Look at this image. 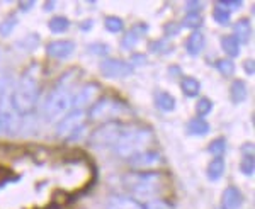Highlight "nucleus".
Instances as JSON below:
<instances>
[{"instance_id":"c9c22d12","label":"nucleus","mask_w":255,"mask_h":209,"mask_svg":"<svg viewBox=\"0 0 255 209\" xmlns=\"http://www.w3.org/2000/svg\"><path fill=\"white\" fill-rule=\"evenodd\" d=\"M24 44H27L26 51H31V50H36L39 44V36L38 34H31V36H26L22 41L19 43V46H24Z\"/></svg>"},{"instance_id":"412c9836","label":"nucleus","mask_w":255,"mask_h":209,"mask_svg":"<svg viewBox=\"0 0 255 209\" xmlns=\"http://www.w3.org/2000/svg\"><path fill=\"white\" fill-rule=\"evenodd\" d=\"M225 169H226V165H225L223 157H215L208 165V179L213 180V182L220 180L225 175Z\"/></svg>"},{"instance_id":"49530a36","label":"nucleus","mask_w":255,"mask_h":209,"mask_svg":"<svg viewBox=\"0 0 255 209\" xmlns=\"http://www.w3.org/2000/svg\"><path fill=\"white\" fill-rule=\"evenodd\" d=\"M80 27H82V29H84V31H89L90 27H92V20H87V22H84Z\"/></svg>"},{"instance_id":"4c0bfd02","label":"nucleus","mask_w":255,"mask_h":209,"mask_svg":"<svg viewBox=\"0 0 255 209\" xmlns=\"http://www.w3.org/2000/svg\"><path fill=\"white\" fill-rule=\"evenodd\" d=\"M7 90H9V75H7V72H3L0 68V96L5 94Z\"/></svg>"},{"instance_id":"a18cd8bd","label":"nucleus","mask_w":255,"mask_h":209,"mask_svg":"<svg viewBox=\"0 0 255 209\" xmlns=\"http://www.w3.org/2000/svg\"><path fill=\"white\" fill-rule=\"evenodd\" d=\"M133 61H139V63H145L146 58H145L143 55H134V56H133Z\"/></svg>"},{"instance_id":"e433bc0d","label":"nucleus","mask_w":255,"mask_h":209,"mask_svg":"<svg viewBox=\"0 0 255 209\" xmlns=\"http://www.w3.org/2000/svg\"><path fill=\"white\" fill-rule=\"evenodd\" d=\"M216 5L232 12L233 9H240V7L244 5V2H242V0H220V2H216Z\"/></svg>"},{"instance_id":"2eb2a0df","label":"nucleus","mask_w":255,"mask_h":209,"mask_svg":"<svg viewBox=\"0 0 255 209\" xmlns=\"http://www.w3.org/2000/svg\"><path fill=\"white\" fill-rule=\"evenodd\" d=\"M146 32H148V26H146V24H143V22L134 24V26L126 32L125 38H123L121 48H123V50H131V48H134V44H136L138 41L146 34Z\"/></svg>"},{"instance_id":"c85d7f7f","label":"nucleus","mask_w":255,"mask_h":209,"mask_svg":"<svg viewBox=\"0 0 255 209\" xmlns=\"http://www.w3.org/2000/svg\"><path fill=\"white\" fill-rule=\"evenodd\" d=\"M104 26L106 29L109 32H113V34H118V32H121L125 29V22H123V19L116 17V15H108L104 20Z\"/></svg>"},{"instance_id":"2f4dec72","label":"nucleus","mask_w":255,"mask_h":209,"mask_svg":"<svg viewBox=\"0 0 255 209\" xmlns=\"http://www.w3.org/2000/svg\"><path fill=\"white\" fill-rule=\"evenodd\" d=\"M213 110V101L208 99V97H201L196 104V112H197V117H204L208 116L209 112Z\"/></svg>"},{"instance_id":"0eeeda50","label":"nucleus","mask_w":255,"mask_h":209,"mask_svg":"<svg viewBox=\"0 0 255 209\" xmlns=\"http://www.w3.org/2000/svg\"><path fill=\"white\" fill-rule=\"evenodd\" d=\"M10 94L12 92L7 90L0 96V134L2 136H14L20 128V116L12 107Z\"/></svg>"},{"instance_id":"a19ab883","label":"nucleus","mask_w":255,"mask_h":209,"mask_svg":"<svg viewBox=\"0 0 255 209\" xmlns=\"http://www.w3.org/2000/svg\"><path fill=\"white\" fill-rule=\"evenodd\" d=\"M9 180H12L10 177V172L7 170V169H3V167H0V187L2 186H5Z\"/></svg>"},{"instance_id":"a211bd4d","label":"nucleus","mask_w":255,"mask_h":209,"mask_svg":"<svg viewBox=\"0 0 255 209\" xmlns=\"http://www.w3.org/2000/svg\"><path fill=\"white\" fill-rule=\"evenodd\" d=\"M204 43H206V39H204V34L201 31H192L191 36L187 38L186 41V50L191 56H197L201 51H203L204 48Z\"/></svg>"},{"instance_id":"7ed1b4c3","label":"nucleus","mask_w":255,"mask_h":209,"mask_svg":"<svg viewBox=\"0 0 255 209\" xmlns=\"http://www.w3.org/2000/svg\"><path fill=\"white\" fill-rule=\"evenodd\" d=\"M151 139H153L151 129L143 128V126H125L121 138L118 139V143L113 148L118 157L128 160L133 155L139 153V151H145L146 146L151 143Z\"/></svg>"},{"instance_id":"4be33fe9","label":"nucleus","mask_w":255,"mask_h":209,"mask_svg":"<svg viewBox=\"0 0 255 209\" xmlns=\"http://www.w3.org/2000/svg\"><path fill=\"white\" fill-rule=\"evenodd\" d=\"M180 89H182L184 96L197 97L201 92V84L194 77H182V80H180Z\"/></svg>"},{"instance_id":"72a5a7b5","label":"nucleus","mask_w":255,"mask_h":209,"mask_svg":"<svg viewBox=\"0 0 255 209\" xmlns=\"http://www.w3.org/2000/svg\"><path fill=\"white\" fill-rule=\"evenodd\" d=\"M87 50L96 56H106V55H109L111 48L104 43H92V44H89Z\"/></svg>"},{"instance_id":"473e14b6","label":"nucleus","mask_w":255,"mask_h":209,"mask_svg":"<svg viewBox=\"0 0 255 209\" xmlns=\"http://www.w3.org/2000/svg\"><path fill=\"white\" fill-rule=\"evenodd\" d=\"M148 50L151 53H168V50H172V46L168 43V39H158L148 44Z\"/></svg>"},{"instance_id":"bb28decb","label":"nucleus","mask_w":255,"mask_h":209,"mask_svg":"<svg viewBox=\"0 0 255 209\" xmlns=\"http://www.w3.org/2000/svg\"><path fill=\"white\" fill-rule=\"evenodd\" d=\"M213 19H215V22L220 24V26H226V24H230V20H232V12L216 5L215 9H213Z\"/></svg>"},{"instance_id":"79ce46f5","label":"nucleus","mask_w":255,"mask_h":209,"mask_svg":"<svg viewBox=\"0 0 255 209\" xmlns=\"http://www.w3.org/2000/svg\"><path fill=\"white\" fill-rule=\"evenodd\" d=\"M244 65H245V67H244V68H245V72L249 73L250 77H252L254 73H255V67H254V65H255V61H254L252 58H250V60H247Z\"/></svg>"},{"instance_id":"f8f14e48","label":"nucleus","mask_w":255,"mask_h":209,"mask_svg":"<svg viewBox=\"0 0 255 209\" xmlns=\"http://www.w3.org/2000/svg\"><path fill=\"white\" fill-rule=\"evenodd\" d=\"M75 43L73 41H68V39H58V41H51L48 43L46 46V53L48 56L51 58H56V60H67L70 56L75 53Z\"/></svg>"},{"instance_id":"5701e85b","label":"nucleus","mask_w":255,"mask_h":209,"mask_svg":"<svg viewBox=\"0 0 255 209\" xmlns=\"http://www.w3.org/2000/svg\"><path fill=\"white\" fill-rule=\"evenodd\" d=\"M155 104L163 112H172L175 109V99L168 92H157L155 94Z\"/></svg>"},{"instance_id":"aec40b11","label":"nucleus","mask_w":255,"mask_h":209,"mask_svg":"<svg viewBox=\"0 0 255 209\" xmlns=\"http://www.w3.org/2000/svg\"><path fill=\"white\" fill-rule=\"evenodd\" d=\"M209 129H211V126H209V122L206 119H203V117L196 116L187 122V133L194 134V136H204V134L209 133Z\"/></svg>"},{"instance_id":"20e7f679","label":"nucleus","mask_w":255,"mask_h":209,"mask_svg":"<svg viewBox=\"0 0 255 209\" xmlns=\"http://www.w3.org/2000/svg\"><path fill=\"white\" fill-rule=\"evenodd\" d=\"M72 109V92L65 85H58L48 94L43 104V116L48 122H58Z\"/></svg>"},{"instance_id":"58836bf2","label":"nucleus","mask_w":255,"mask_h":209,"mask_svg":"<svg viewBox=\"0 0 255 209\" xmlns=\"http://www.w3.org/2000/svg\"><path fill=\"white\" fill-rule=\"evenodd\" d=\"M180 24H177V22H168L165 27H163V31H165V34H167V38H170V36H175L177 32H180Z\"/></svg>"},{"instance_id":"dca6fc26","label":"nucleus","mask_w":255,"mask_h":209,"mask_svg":"<svg viewBox=\"0 0 255 209\" xmlns=\"http://www.w3.org/2000/svg\"><path fill=\"white\" fill-rule=\"evenodd\" d=\"M233 38L240 43V46L250 43V39H252V22H250V19H238L233 24Z\"/></svg>"},{"instance_id":"b1692460","label":"nucleus","mask_w":255,"mask_h":209,"mask_svg":"<svg viewBox=\"0 0 255 209\" xmlns=\"http://www.w3.org/2000/svg\"><path fill=\"white\" fill-rule=\"evenodd\" d=\"M48 27L55 34H63V32H67L70 29V20L67 17H63V15H55V17L49 19Z\"/></svg>"},{"instance_id":"f3484780","label":"nucleus","mask_w":255,"mask_h":209,"mask_svg":"<svg viewBox=\"0 0 255 209\" xmlns=\"http://www.w3.org/2000/svg\"><path fill=\"white\" fill-rule=\"evenodd\" d=\"M244 158H242V163H240V170L244 175H249L252 177L254 172H255V160H254V145L249 143V145H244Z\"/></svg>"},{"instance_id":"ddd939ff","label":"nucleus","mask_w":255,"mask_h":209,"mask_svg":"<svg viewBox=\"0 0 255 209\" xmlns=\"http://www.w3.org/2000/svg\"><path fill=\"white\" fill-rule=\"evenodd\" d=\"M244 204V196L238 187L230 186L226 187L223 196H221V208L223 209H240V206Z\"/></svg>"},{"instance_id":"37998d69","label":"nucleus","mask_w":255,"mask_h":209,"mask_svg":"<svg viewBox=\"0 0 255 209\" xmlns=\"http://www.w3.org/2000/svg\"><path fill=\"white\" fill-rule=\"evenodd\" d=\"M34 0H29V2H20L19 3V9L22 10V12H29L32 7H34Z\"/></svg>"},{"instance_id":"f257e3e1","label":"nucleus","mask_w":255,"mask_h":209,"mask_svg":"<svg viewBox=\"0 0 255 209\" xmlns=\"http://www.w3.org/2000/svg\"><path fill=\"white\" fill-rule=\"evenodd\" d=\"M41 96V67L34 63L20 75L14 92L10 94L12 107L19 116H27L34 110Z\"/></svg>"},{"instance_id":"a878e982","label":"nucleus","mask_w":255,"mask_h":209,"mask_svg":"<svg viewBox=\"0 0 255 209\" xmlns=\"http://www.w3.org/2000/svg\"><path fill=\"white\" fill-rule=\"evenodd\" d=\"M208 151L213 157H223V153L226 151V139L225 138H215L211 143L208 145Z\"/></svg>"},{"instance_id":"ea45409f","label":"nucleus","mask_w":255,"mask_h":209,"mask_svg":"<svg viewBox=\"0 0 255 209\" xmlns=\"http://www.w3.org/2000/svg\"><path fill=\"white\" fill-rule=\"evenodd\" d=\"M199 9H201V2H199V0H189V2H186L187 14H199Z\"/></svg>"},{"instance_id":"6ab92c4d","label":"nucleus","mask_w":255,"mask_h":209,"mask_svg":"<svg viewBox=\"0 0 255 209\" xmlns=\"http://www.w3.org/2000/svg\"><path fill=\"white\" fill-rule=\"evenodd\" d=\"M247 96H249V89H247V84L244 80H233L232 85H230V97H232L233 104H242Z\"/></svg>"},{"instance_id":"f03ea898","label":"nucleus","mask_w":255,"mask_h":209,"mask_svg":"<svg viewBox=\"0 0 255 209\" xmlns=\"http://www.w3.org/2000/svg\"><path fill=\"white\" fill-rule=\"evenodd\" d=\"M167 175L163 172L136 170L123 175V186L136 199H157L167 187Z\"/></svg>"},{"instance_id":"9b49d317","label":"nucleus","mask_w":255,"mask_h":209,"mask_svg":"<svg viewBox=\"0 0 255 209\" xmlns=\"http://www.w3.org/2000/svg\"><path fill=\"white\" fill-rule=\"evenodd\" d=\"M128 163H129L133 169L146 170V169H155V167L162 165L163 158H162V155H160L158 151L145 150V151H139V153L128 158Z\"/></svg>"},{"instance_id":"393cba45","label":"nucleus","mask_w":255,"mask_h":209,"mask_svg":"<svg viewBox=\"0 0 255 209\" xmlns=\"http://www.w3.org/2000/svg\"><path fill=\"white\" fill-rule=\"evenodd\" d=\"M221 48H223V51L228 56H232V58H237V56L240 55V43H238L233 36H223V38H221Z\"/></svg>"},{"instance_id":"cd10ccee","label":"nucleus","mask_w":255,"mask_h":209,"mask_svg":"<svg viewBox=\"0 0 255 209\" xmlns=\"http://www.w3.org/2000/svg\"><path fill=\"white\" fill-rule=\"evenodd\" d=\"M216 70L221 73L223 77H232L233 73H235V63H233L230 58H221L216 61Z\"/></svg>"},{"instance_id":"6e6552de","label":"nucleus","mask_w":255,"mask_h":209,"mask_svg":"<svg viewBox=\"0 0 255 209\" xmlns=\"http://www.w3.org/2000/svg\"><path fill=\"white\" fill-rule=\"evenodd\" d=\"M85 119H87V112L85 110H72L65 117H61L56 124V136L60 139H75L77 133L84 128Z\"/></svg>"},{"instance_id":"1a4fd4ad","label":"nucleus","mask_w":255,"mask_h":209,"mask_svg":"<svg viewBox=\"0 0 255 209\" xmlns=\"http://www.w3.org/2000/svg\"><path fill=\"white\" fill-rule=\"evenodd\" d=\"M99 72L104 79H126L133 73L131 63L118 58H106L99 65Z\"/></svg>"},{"instance_id":"c756f323","label":"nucleus","mask_w":255,"mask_h":209,"mask_svg":"<svg viewBox=\"0 0 255 209\" xmlns=\"http://www.w3.org/2000/svg\"><path fill=\"white\" fill-rule=\"evenodd\" d=\"M15 26H17V17H15V15H7V17L2 20V24H0V36H2V38L10 36L12 31L15 29Z\"/></svg>"},{"instance_id":"f704fd0d","label":"nucleus","mask_w":255,"mask_h":209,"mask_svg":"<svg viewBox=\"0 0 255 209\" xmlns=\"http://www.w3.org/2000/svg\"><path fill=\"white\" fill-rule=\"evenodd\" d=\"M143 209H174L172 204H168L167 201H162V199H150L146 204H143Z\"/></svg>"},{"instance_id":"423d86ee","label":"nucleus","mask_w":255,"mask_h":209,"mask_svg":"<svg viewBox=\"0 0 255 209\" xmlns=\"http://www.w3.org/2000/svg\"><path fill=\"white\" fill-rule=\"evenodd\" d=\"M126 110V104L118 99H113V97H102L94 102L89 109L87 117H90L92 121H114V117H118L119 114Z\"/></svg>"},{"instance_id":"7c9ffc66","label":"nucleus","mask_w":255,"mask_h":209,"mask_svg":"<svg viewBox=\"0 0 255 209\" xmlns=\"http://www.w3.org/2000/svg\"><path fill=\"white\" fill-rule=\"evenodd\" d=\"M203 26V17L201 14H187L182 20V26L180 27H187V29L197 31V27Z\"/></svg>"},{"instance_id":"39448f33","label":"nucleus","mask_w":255,"mask_h":209,"mask_svg":"<svg viewBox=\"0 0 255 209\" xmlns=\"http://www.w3.org/2000/svg\"><path fill=\"white\" fill-rule=\"evenodd\" d=\"M123 131H125V124L119 122L118 119L102 122L99 128L94 129V133L89 138V145L96 146V148H113L121 138Z\"/></svg>"},{"instance_id":"9d476101","label":"nucleus","mask_w":255,"mask_h":209,"mask_svg":"<svg viewBox=\"0 0 255 209\" xmlns=\"http://www.w3.org/2000/svg\"><path fill=\"white\" fill-rule=\"evenodd\" d=\"M101 87L97 84H85L72 96V110H85L97 101Z\"/></svg>"},{"instance_id":"c03bdc74","label":"nucleus","mask_w":255,"mask_h":209,"mask_svg":"<svg viewBox=\"0 0 255 209\" xmlns=\"http://www.w3.org/2000/svg\"><path fill=\"white\" fill-rule=\"evenodd\" d=\"M55 5H56V2H46V3H44V10H46V12H51L53 9H55Z\"/></svg>"},{"instance_id":"4468645a","label":"nucleus","mask_w":255,"mask_h":209,"mask_svg":"<svg viewBox=\"0 0 255 209\" xmlns=\"http://www.w3.org/2000/svg\"><path fill=\"white\" fill-rule=\"evenodd\" d=\"M106 209H143V204H139L136 199L125 194H114L108 199Z\"/></svg>"}]
</instances>
